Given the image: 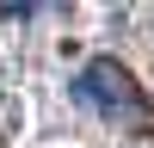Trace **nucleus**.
<instances>
[{"mask_svg": "<svg viewBox=\"0 0 154 148\" xmlns=\"http://www.w3.org/2000/svg\"><path fill=\"white\" fill-rule=\"evenodd\" d=\"M74 99L80 105H93V111H105L117 130H130V136H154V99L136 86V74L123 68L117 56H93L86 62V74L74 80Z\"/></svg>", "mask_w": 154, "mask_h": 148, "instance_id": "obj_1", "label": "nucleus"}]
</instances>
